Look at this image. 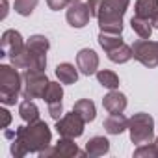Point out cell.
I'll use <instances>...</instances> for the list:
<instances>
[{
	"instance_id": "27",
	"label": "cell",
	"mask_w": 158,
	"mask_h": 158,
	"mask_svg": "<svg viewBox=\"0 0 158 158\" xmlns=\"http://www.w3.org/2000/svg\"><path fill=\"white\" fill-rule=\"evenodd\" d=\"M26 45L28 47H32V48H35V50H39V52H47L48 48H50V43H48V39L45 37V35H32L28 41H26Z\"/></svg>"
},
{
	"instance_id": "1",
	"label": "cell",
	"mask_w": 158,
	"mask_h": 158,
	"mask_svg": "<svg viewBox=\"0 0 158 158\" xmlns=\"http://www.w3.org/2000/svg\"><path fill=\"white\" fill-rule=\"evenodd\" d=\"M52 134L45 121H34L28 127H19L15 130L11 141V154L15 158H23L28 152H41L50 145Z\"/></svg>"
},
{
	"instance_id": "11",
	"label": "cell",
	"mask_w": 158,
	"mask_h": 158,
	"mask_svg": "<svg viewBox=\"0 0 158 158\" xmlns=\"http://www.w3.org/2000/svg\"><path fill=\"white\" fill-rule=\"evenodd\" d=\"M89 17H91V11L88 4H82V2H74L67 10V23L73 28H84L89 23Z\"/></svg>"
},
{
	"instance_id": "35",
	"label": "cell",
	"mask_w": 158,
	"mask_h": 158,
	"mask_svg": "<svg viewBox=\"0 0 158 158\" xmlns=\"http://www.w3.org/2000/svg\"><path fill=\"white\" fill-rule=\"evenodd\" d=\"M154 143H156V147H158V138H156V139H154Z\"/></svg>"
},
{
	"instance_id": "7",
	"label": "cell",
	"mask_w": 158,
	"mask_h": 158,
	"mask_svg": "<svg viewBox=\"0 0 158 158\" xmlns=\"http://www.w3.org/2000/svg\"><path fill=\"white\" fill-rule=\"evenodd\" d=\"M134 60H138L141 65L154 69L158 65V41H149V39H138L132 45Z\"/></svg>"
},
{
	"instance_id": "14",
	"label": "cell",
	"mask_w": 158,
	"mask_h": 158,
	"mask_svg": "<svg viewBox=\"0 0 158 158\" xmlns=\"http://www.w3.org/2000/svg\"><path fill=\"white\" fill-rule=\"evenodd\" d=\"M127 128H128V119L123 114H110V117H106V121H104V130L108 134L117 136V134L125 132Z\"/></svg>"
},
{
	"instance_id": "19",
	"label": "cell",
	"mask_w": 158,
	"mask_h": 158,
	"mask_svg": "<svg viewBox=\"0 0 158 158\" xmlns=\"http://www.w3.org/2000/svg\"><path fill=\"white\" fill-rule=\"evenodd\" d=\"M106 54H108L110 61H114V63H127L128 60L134 58L132 47H128V45H125V43L119 45V47H115V48H112V50H108Z\"/></svg>"
},
{
	"instance_id": "16",
	"label": "cell",
	"mask_w": 158,
	"mask_h": 158,
	"mask_svg": "<svg viewBox=\"0 0 158 158\" xmlns=\"http://www.w3.org/2000/svg\"><path fill=\"white\" fill-rule=\"evenodd\" d=\"M73 112H76L86 123L93 121L95 115H97L95 104H93V101H89V99H80V101H76L74 106H73Z\"/></svg>"
},
{
	"instance_id": "8",
	"label": "cell",
	"mask_w": 158,
	"mask_h": 158,
	"mask_svg": "<svg viewBox=\"0 0 158 158\" xmlns=\"http://www.w3.org/2000/svg\"><path fill=\"white\" fill-rule=\"evenodd\" d=\"M84 125L86 121L78 115L76 112H71V114H65L61 119L56 121V130L61 138H78L84 134Z\"/></svg>"
},
{
	"instance_id": "28",
	"label": "cell",
	"mask_w": 158,
	"mask_h": 158,
	"mask_svg": "<svg viewBox=\"0 0 158 158\" xmlns=\"http://www.w3.org/2000/svg\"><path fill=\"white\" fill-rule=\"evenodd\" d=\"M48 114L54 121L61 119L63 117V104L61 102H54V104H48Z\"/></svg>"
},
{
	"instance_id": "25",
	"label": "cell",
	"mask_w": 158,
	"mask_h": 158,
	"mask_svg": "<svg viewBox=\"0 0 158 158\" xmlns=\"http://www.w3.org/2000/svg\"><path fill=\"white\" fill-rule=\"evenodd\" d=\"M134 156L136 158H158V147H156L154 141L145 143V145H139L134 151Z\"/></svg>"
},
{
	"instance_id": "30",
	"label": "cell",
	"mask_w": 158,
	"mask_h": 158,
	"mask_svg": "<svg viewBox=\"0 0 158 158\" xmlns=\"http://www.w3.org/2000/svg\"><path fill=\"white\" fill-rule=\"evenodd\" d=\"M101 4H102V0H89V2H88V8H89V11H91V15H93V17H97V15H99Z\"/></svg>"
},
{
	"instance_id": "5",
	"label": "cell",
	"mask_w": 158,
	"mask_h": 158,
	"mask_svg": "<svg viewBox=\"0 0 158 158\" xmlns=\"http://www.w3.org/2000/svg\"><path fill=\"white\" fill-rule=\"evenodd\" d=\"M48 84H50V80L47 78L45 71L24 69V73H23V97L24 99H43Z\"/></svg>"
},
{
	"instance_id": "6",
	"label": "cell",
	"mask_w": 158,
	"mask_h": 158,
	"mask_svg": "<svg viewBox=\"0 0 158 158\" xmlns=\"http://www.w3.org/2000/svg\"><path fill=\"white\" fill-rule=\"evenodd\" d=\"M11 65L17 67V69H35V71H45L47 67V52H39L28 45H24V48L13 56L11 60Z\"/></svg>"
},
{
	"instance_id": "32",
	"label": "cell",
	"mask_w": 158,
	"mask_h": 158,
	"mask_svg": "<svg viewBox=\"0 0 158 158\" xmlns=\"http://www.w3.org/2000/svg\"><path fill=\"white\" fill-rule=\"evenodd\" d=\"M2 15H0V19H6V15H8V0H2Z\"/></svg>"
},
{
	"instance_id": "3",
	"label": "cell",
	"mask_w": 158,
	"mask_h": 158,
	"mask_svg": "<svg viewBox=\"0 0 158 158\" xmlns=\"http://www.w3.org/2000/svg\"><path fill=\"white\" fill-rule=\"evenodd\" d=\"M21 91H23V74H19L17 67L0 65V102L6 106L15 104Z\"/></svg>"
},
{
	"instance_id": "34",
	"label": "cell",
	"mask_w": 158,
	"mask_h": 158,
	"mask_svg": "<svg viewBox=\"0 0 158 158\" xmlns=\"http://www.w3.org/2000/svg\"><path fill=\"white\" fill-rule=\"evenodd\" d=\"M69 2H71V4H74V2H80V0H69Z\"/></svg>"
},
{
	"instance_id": "12",
	"label": "cell",
	"mask_w": 158,
	"mask_h": 158,
	"mask_svg": "<svg viewBox=\"0 0 158 158\" xmlns=\"http://www.w3.org/2000/svg\"><path fill=\"white\" fill-rule=\"evenodd\" d=\"M76 65H78V69H80V73L86 74V76L95 74L97 69H99V56H97V52L91 50V48H82L76 54Z\"/></svg>"
},
{
	"instance_id": "31",
	"label": "cell",
	"mask_w": 158,
	"mask_h": 158,
	"mask_svg": "<svg viewBox=\"0 0 158 158\" xmlns=\"http://www.w3.org/2000/svg\"><path fill=\"white\" fill-rule=\"evenodd\" d=\"M0 117H2V128H8L10 123H11V114L6 108H2V110H0Z\"/></svg>"
},
{
	"instance_id": "17",
	"label": "cell",
	"mask_w": 158,
	"mask_h": 158,
	"mask_svg": "<svg viewBox=\"0 0 158 158\" xmlns=\"http://www.w3.org/2000/svg\"><path fill=\"white\" fill-rule=\"evenodd\" d=\"M56 76L61 84H74L78 80V71L74 69L73 63H60L56 67Z\"/></svg>"
},
{
	"instance_id": "22",
	"label": "cell",
	"mask_w": 158,
	"mask_h": 158,
	"mask_svg": "<svg viewBox=\"0 0 158 158\" xmlns=\"http://www.w3.org/2000/svg\"><path fill=\"white\" fill-rule=\"evenodd\" d=\"M97 80L101 86L108 88V89H117L119 88V76L114 71H97Z\"/></svg>"
},
{
	"instance_id": "18",
	"label": "cell",
	"mask_w": 158,
	"mask_h": 158,
	"mask_svg": "<svg viewBox=\"0 0 158 158\" xmlns=\"http://www.w3.org/2000/svg\"><path fill=\"white\" fill-rule=\"evenodd\" d=\"M130 26H132V30L141 37V39H149L151 37V34H152V23H151V19H143V17H132L130 19Z\"/></svg>"
},
{
	"instance_id": "26",
	"label": "cell",
	"mask_w": 158,
	"mask_h": 158,
	"mask_svg": "<svg viewBox=\"0 0 158 158\" xmlns=\"http://www.w3.org/2000/svg\"><path fill=\"white\" fill-rule=\"evenodd\" d=\"M37 2L39 0H15V11L23 17H28V15L34 13Z\"/></svg>"
},
{
	"instance_id": "20",
	"label": "cell",
	"mask_w": 158,
	"mask_h": 158,
	"mask_svg": "<svg viewBox=\"0 0 158 158\" xmlns=\"http://www.w3.org/2000/svg\"><path fill=\"white\" fill-rule=\"evenodd\" d=\"M158 11V0H138L136 2V15L143 19H152Z\"/></svg>"
},
{
	"instance_id": "10",
	"label": "cell",
	"mask_w": 158,
	"mask_h": 158,
	"mask_svg": "<svg viewBox=\"0 0 158 158\" xmlns=\"http://www.w3.org/2000/svg\"><path fill=\"white\" fill-rule=\"evenodd\" d=\"M0 45H2V54H0V56H8L10 60L13 56H17L24 48L23 35L17 30H6L2 34V41H0Z\"/></svg>"
},
{
	"instance_id": "29",
	"label": "cell",
	"mask_w": 158,
	"mask_h": 158,
	"mask_svg": "<svg viewBox=\"0 0 158 158\" xmlns=\"http://www.w3.org/2000/svg\"><path fill=\"white\" fill-rule=\"evenodd\" d=\"M47 4H48V8L52 10V11H60V10H63L67 4H71L69 0H47Z\"/></svg>"
},
{
	"instance_id": "24",
	"label": "cell",
	"mask_w": 158,
	"mask_h": 158,
	"mask_svg": "<svg viewBox=\"0 0 158 158\" xmlns=\"http://www.w3.org/2000/svg\"><path fill=\"white\" fill-rule=\"evenodd\" d=\"M99 45L108 52L119 45H123V39H121V34H108V32H101L99 34Z\"/></svg>"
},
{
	"instance_id": "23",
	"label": "cell",
	"mask_w": 158,
	"mask_h": 158,
	"mask_svg": "<svg viewBox=\"0 0 158 158\" xmlns=\"http://www.w3.org/2000/svg\"><path fill=\"white\" fill-rule=\"evenodd\" d=\"M63 99V89H61V84L60 82H50L48 88L45 89V95H43V101L47 104H54V102H61Z\"/></svg>"
},
{
	"instance_id": "9",
	"label": "cell",
	"mask_w": 158,
	"mask_h": 158,
	"mask_svg": "<svg viewBox=\"0 0 158 158\" xmlns=\"http://www.w3.org/2000/svg\"><path fill=\"white\" fill-rule=\"evenodd\" d=\"M88 152H80L76 147V143L73 141V138H60L58 143L50 149L47 147L45 151L39 152V158L45 156H60V158H71V156H86Z\"/></svg>"
},
{
	"instance_id": "4",
	"label": "cell",
	"mask_w": 158,
	"mask_h": 158,
	"mask_svg": "<svg viewBox=\"0 0 158 158\" xmlns=\"http://www.w3.org/2000/svg\"><path fill=\"white\" fill-rule=\"evenodd\" d=\"M128 132H130V139L136 145H145L154 141V119L145 114H134L128 119Z\"/></svg>"
},
{
	"instance_id": "15",
	"label": "cell",
	"mask_w": 158,
	"mask_h": 158,
	"mask_svg": "<svg viewBox=\"0 0 158 158\" xmlns=\"http://www.w3.org/2000/svg\"><path fill=\"white\" fill-rule=\"evenodd\" d=\"M108 151H110V141H108L106 138H102V136H95V138H91V139L86 143V152H88V156H91V158L102 156V154H106Z\"/></svg>"
},
{
	"instance_id": "21",
	"label": "cell",
	"mask_w": 158,
	"mask_h": 158,
	"mask_svg": "<svg viewBox=\"0 0 158 158\" xmlns=\"http://www.w3.org/2000/svg\"><path fill=\"white\" fill-rule=\"evenodd\" d=\"M19 115L23 117V121L34 123V121L39 119V108H37L30 99H26V101H23L21 106H19Z\"/></svg>"
},
{
	"instance_id": "33",
	"label": "cell",
	"mask_w": 158,
	"mask_h": 158,
	"mask_svg": "<svg viewBox=\"0 0 158 158\" xmlns=\"http://www.w3.org/2000/svg\"><path fill=\"white\" fill-rule=\"evenodd\" d=\"M151 23H152V28H156V30H158V11H156V15L151 19Z\"/></svg>"
},
{
	"instance_id": "2",
	"label": "cell",
	"mask_w": 158,
	"mask_h": 158,
	"mask_svg": "<svg viewBox=\"0 0 158 158\" xmlns=\"http://www.w3.org/2000/svg\"><path fill=\"white\" fill-rule=\"evenodd\" d=\"M130 4V0H102L97 21L101 32L121 34L123 32V15Z\"/></svg>"
},
{
	"instance_id": "13",
	"label": "cell",
	"mask_w": 158,
	"mask_h": 158,
	"mask_svg": "<svg viewBox=\"0 0 158 158\" xmlns=\"http://www.w3.org/2000/svg\"><path fill=\"white\" fill-rule=\"evenodd\" d=\"M102 106L106 108L108 114H123L127 108V97L115 89H112L104 99H102Z\"/></svg>"
}]
</instances>
